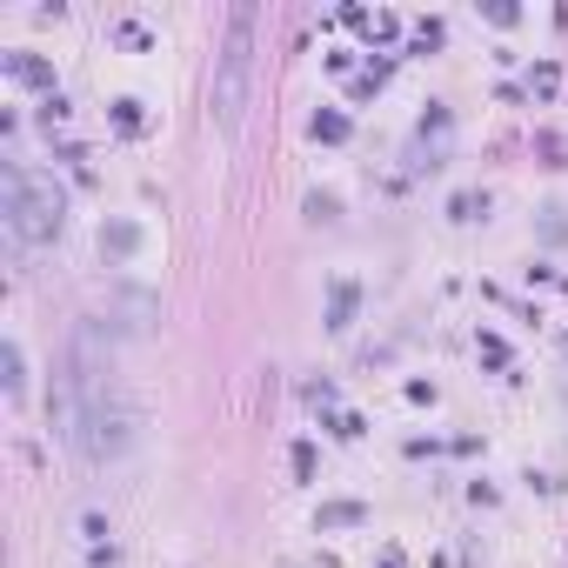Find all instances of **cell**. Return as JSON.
I'll list each match as a JSON object with an SVG mask.
<instances>
[{"label":"cell","mask_w":568,"mask_h":568,"mask_svg":"<svg viewBox=\"0 0 568 568\" xmlns=\"http://www.w3.org/2000/svg\"><path fill=\"white\" fill-rule=\"evenodd\" d=\"M0 368H8V395H28V362H21V342L0 348Z\"/></svg>","instance_id":"277c9868"},{"label":"cell","mask_w":568,"mask_h":568,"mask_svg":"<svg viewBox=\"0 0 568 568\" xmlns=\"http://www.w3.org/2000/svg\"><path fill=\"white\" fill-rule=\"evenodd\" d=\"M247 81H254V8L241 0L227 14V41H221V61H214V128L221 134H241Z\"/></svg>","instance_id":"3957f363"},{"label":"cell","mask_w":568,"mask_h":568,"mask_svg":"<svg viewBox=\"0 0 568 568\" xmlns=\"http://www.w3.org/2000/svg\"><path fill=\"white\" fill-rule=\"evenodd\" d=\"M348 315H355V288L342 281V288H335V322H328V328H348Z\"/></svg>","instance_id":"5b68a950"},{"label":"cell","mask_w":568,"mask_h":568,"mask_svg":"<svg viewBox=\"0 0 568 568\" xmlns=\"http://www.w3.org/2000/svg\"><path fill=\"white\" fill-rule=\"evenodd\" d=\"M61 221H68V194L54 187V174L14 161L8 168V227H14V241L21 247H41V241L61 234Z\"/></svg>","instance_id":"7a4b0ae2"},{"label":"cell","mask_w":568,"mask_h":568,"mask_svg":"<svg viewBox=\"0 0 568 568\" xmlns=\"http://www.w3.org/2000/svg\"><path fill=\"white\" fill-rule=\"evenodd\" d=\"M61 435L88 455V462H114L128 448V402L114 388V368L101 362L94 335L81 328L68 348V375H61Z\"/></svg>","instance_id":"6da1fadb"}]
</instances>
